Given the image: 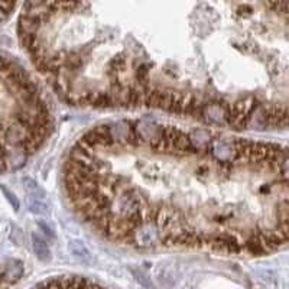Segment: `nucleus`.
Instances as JSON below:
<instances>
[{"mask_svg": "<svg viewBox=\"0 0 289 289\" xmlns=\"http://www.w3.org/2000/svg\"><path fill=\"white\" fill-rule=\"evenodd\" d=\"M32 245H34V251H35V254L41 259V260H48L49 257H51V253H49V249L46 246V243L42 240L39 236H37V234H34L32 236Z\"/></svg>", "mask_w": 289, "mask_h": 289, "instance_id": "obj_4", "label": "nucleus"}, {"mask_svg": "<svg viewBox=\"0 0 289 289\" xmlns=\"http://www.w3.org/2000/svg\"><path fill=\"white\" fill-rule=\"evenodd\" d=\"M1 191L4 193V195L7 197V200L10 201V204L13 206V208H15V210L18 211V210H19V201L16 200V197H15V195H13L12 193H9V190H7V188H4V187H1Z\"/></svg>", "mask_w": 289, "mask_h": 289, "instance_id": "obj_7", "label": "nucleus"}, {"mask_svg": "<svg viewBox=\"0 0 289 289\" xmlns=\"http://www.w3.org/2000/svg\"><path fill=\"white\" fill-rule=\"evenodd\" d=\"M18 31L70 106L289 127V1L26 3Z\"/></svg>", "mask_w": 289, "mask_h": 289, "instance_id": "obj_1", "label": "nucleus"}, {"mask_svg": "<svg viewBox=\"0 0 289 289\" xmlns=\"http://www.w3.org/2000/svg\"><path fill=\"white\" fill-rule=\"evenodd\" d=\"M62 190L101 239L133 250L265 256L289 245V148L152 119L96 124Z\"/></svg>", "mask_w": 289, "mask_h": 289, "instance_id": "obj_2", "label": "nucleus"}, {"mask_svg": "<svg viewBox=\"0 0 289 289\" xmlns=\"http://www.w3.org/2000/svg\"><path fill=\"white\" fill-rule=\"evenodd\" d=\"M34 289H107L83 276H58L48 281H43Z\"/></svg>", "mask_w": 289, "mask_h": 289, "instance_id": "obj_3", "label": "nucleus"}, {"mask_svg": "<svg viewBox=\"0 0 289 289\" xmlns=\"http://www.w3.org/2000/svg\"><path fill=\"white\" fill-rule=\"evenodd\" d=\"M23 185H25V190L29 193V195L32 198H37V200H42L45 197V193L41 187L38 185L37 181H34L32 178H23Z\"/></svg>", "mask_w": 289, "mask_h": 289, "instance_id": "obj_5", "label": "nucleus"}, {"mask_svg": "<svg viewBox=\"0 0 289 289\" xmlns=\"http://www.w3.org/2000/svg\"><path fill=\"white\" fill-rule=\"evenodd\" d=\"M28 206H29L32 212H37V214H45L48 211L46 206L42 203V200H37V198H32V197L28 200Z\"/></svg>", "mask_w": 289, "mask_h": 289, "instance_id": "obj_6", "label": "nucleus"}]
</instances>
